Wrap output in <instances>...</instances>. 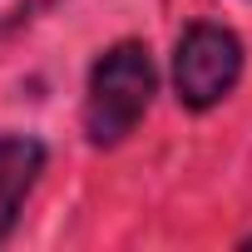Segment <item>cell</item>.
<instances>
[{"mask_svg":"<svg viewBox=\"0 0 252 252\" xmlns=\"http://www.w3.org/2000/svg\"><path fill=\"white\" fill-rule=\"evenodd\" d=\"M158 89L154 60L139 40H119L114 50L99 55L89 69V94H84V129L94 144H119L124 134H134V124L144 119L149 99Z\"/></svg>","mask_w":252,"mask_h":252,"instance_id":"6da1fadb","label":"cell"},{"mask_svg":"<svg viewBox=\"0 0 252 252\" xmlns=\"http://www.w3.org/2000/svg\"><path fill=\"white\" fill-rule=\"evenodd\" d=\"M40 168H45V144L40 139H25V134H5L0 139V242L15 232L20 203L30 198Z\"/></svg>","mask_w":252,"mask_h":252,"instance_id":"3957f363","label":"cell"},{"mask_svg":"<svg viewBox=\"0 0 252 252\" xmlns=\"http://www.w3.org/2000/svg\"><path fill=\"white\" fill-rule=\"evenodd\" d=\"M237 74H242V45L232 30L208 25V20L183 30L178 55H173V84L188 109H213L222 94H232Z\"/></svg>","mask_w":252,"mask_h":252,"instance_id":"7a4b0ae2","label":"cell"},{"mask_svg":"<svg viewBox=\"0 0 252 252\" xmlns=\"http://www.w3.org/2000/svg\"><path fill=\"white\" fill-rule=\"evenodd\" d=\"M45 5H55V0H0V35L20 30L25 20H35Z\"/></svg>","mask_w":252,"mask_h":252,"instance_id":"277c9868","label":"cell"}]
</instances>
